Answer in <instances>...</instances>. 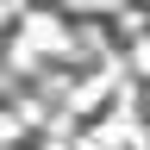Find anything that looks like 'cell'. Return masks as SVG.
Instances as JSON below:
<instances>
[{
	"label": "cell",
	"mask_w": 150,
	"mask_h": 150,
	"mask_svg": "<svg viewBox=\"0 0 150 150\" xmlns=\"http://www.w3.org/2000/svg\"><path fill=\"white\" fill-rule=\"evenodd\" d=\"M38 56H69V25L44 6H25L19 13V38H13V63L31 69Z\"/></svg>",
	"instance_id": "6da1fadb"
},
{
	"label": "cell",
	"mask_w": 150,
	"mask_h": 150,
	"mask_svg": "<svg viewBox=\"0 0 150 150\" xmlns=\"http://www.w3.org/2000/svg\"><path fill=\"white\" fill-rule=\"evenodd\" d=\"M31 119H25V112H6V106H0V150H13L19 144V131H25Z\"/></svg>",
	"instance_id": "8992f818"
},
{
	"label": "cell",
	"mask_w": 150,
	"mask_h": 150,
	"mask_svg": "<svg viewBox=\"0 0 150 150\" xmlns=\"http://www.w3.org/2000/svg\"><path fill=\"white\" fill-rule=\"evenodd\" d=\"M106 94H112V69H94L88 81H75V88H69V112H94Z\"/></svg>",
	"instance_id": "7a4b0ae2"
},
{
	"label": "cell",
	"mask_w": 150,
	"mask_h": 150,
	"mask_svg": "<svg viewBox=\"0 0 150 150\" xmlns=\"http://www.w3.org/2000/svg\"><path fill=\"white\" fill-rule=\"evenodd\" d=\"M0 25H6V13H0Z\"/></svg>",
	"instance_id": "52a82bcc"
},
{
	"label": "cell",
	"mask_w": 150,
	"mask_h": 150,
	"mask_svg": "<svg viewBox=\"0 0 150 150\" xmlns=\"http://www.w3.org/2000/svg\"><path fill=\"white\" fill-rule=\"evenodd\" d=\"M63 13H75V19H106V13H125V0H63Z\"/></svg>",
	"instance_id": "277c9868"
},
{
	"label": "cell",
	"mask_w": 150,
	"mask_h": 150,
	"mask_svg": "<svg viewBox=\"0 0 150 150\" xmlns=\"http://www.w3.org/2000/svg\"><path fill=\"white\" fill-rule=\"evenodd\" d=\"M125 69L138 75V81H150V31H138V38L125 44Z\"/></svg>",
	"instance_id": "3957f363"
},
{
	"label": "cell",
	"mask_w": 150,
	"mask_h": 150,
	"mask_svg": "<svg viewBox=\"0 0 150 150\" xmlns=\"http://www.w3.org/2000/svg\"><path fill=\"white\" fill-rule=\"evenodd\" d=\"M75 150H125V138L112 125H94V131H81V138H75Z\"/></svg>",
	"instance_id": "5b68a950"
}]
</instances>
